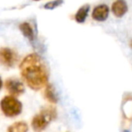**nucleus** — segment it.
<instances>
[{
  "label": "nucleus",
  "instance_id": "nucleus-1",
  "mask_svg": "<svg viewBox=\"0 0 132 132\" xmlns=\"http://www.w3.org/2000/svg\"><path fill=\"white\" fill-rule=\"evenodd\" d=\"M23 80L34 90L45 88L49 80V70L44 59L36 53L26 55L20 63Z\"/></svg>",
  "mask_w": 132,
  "mask_h": 132
},
{
  "label": "nucleus",
  "instance_id": "nucleus-2",
  "mask_svg": "<svg viewBox=\"0 0 132 132\" xmlns=\"http://www.w3.org/2000/svg\"><path fill=\"white\" fill-rule=\"evenodd\" d=\"M57 117V111L55 108L51 106L42 109L38 114L35 115L32 119V128L35 132H43L51 121Z\"/></svg>",
  "mask_w": 132,
  "mask_h": 132
},
{
  "label": "nucleus",
  "instance_id": "nucleus-3",
  "mask_svg": "<svg viewBox=\"0 0 132 132\" xmlns=\"http://www.w3.org/2000/svg\"><path fill=\"white\" fill-rule=\"evenodd\" d=\"M0 109L5 116L14 118L22 112L23 105L18 100L13 96H5L0 101Z\"/></svg>",
  "mask_w": 132,
  "mask_h": 132
},
{
  "label": "nucleus",
  "instance_id": "nucleus-4",
  "mask_svg": "<svg viewBox=\"0 0 132 132\" xmlns=\"http://www.w3.org/2000/svg\"><path fill=\"white\" fill-rule=\"evenodd\" d=\"M18 61V54L15 50L8 47L0 48V63L7 68H12Z\"/></svg>",
  "mask_w": 132,
  "mask_h": 132
},
{
  "label": "nucleus",
  "instance_id": "nucleus-5",
  "mask_svg": "<svg viewBox=\"0 0 132 132\" xmlns=\"http://www.w3.org/2000/svg\"><path fill=\"white\" fill-rule=\"evenodd\" d=\"M6 90L11 94V96H19L24 92V85L20 80L15 78H9L5 82Z\"/></svg>",
  "mask_w": 132,
  "mask_h": 132
},
{
  "label": "nucleus",
  "instance_id": "nucleus-6",
  "mask_svg": "<svg viewBox=\"0 0 132 132\" xmlns=\"http://www.w3.org/2000/svg\"><path fill=\"white\" fill-rule=\"evenodd\" d=\"M109 12H110V9H109V6L107 5H99L96 7H94L92 14V16L94 20L102 22V21H105L108 18Z\"/></svg>",
  "mask_w": 132,
  "mask_h": 132
},
{
  "label": "nucleus",
  "instance_id": "nucleus-7",
  "mask_svg": "<svg viewBox=\"0 0 132 132\" xmlns=\"http://www.w3.org/2000/svg\"><path fill=\"white\" fill-rule=\"evenodd\" d=\"M111 10L115 16L122 17L128 11V5L125 1H122V0L115 1L111 6Z\"/></svg>",
  "mask_w": 132,
  "mask_h": 132
},
{
  "label": "nucleus",
  "instance_id": "nucleus-8",
  "mask_svg": "<svg viewBox=\"0 0 132 132\" xmlns=\"http://www.w3.org/2000/svg\"><path fill=\"white\" fill-rule=\"evenodd\" d=\"M19 29L22 32L23 35L26 36V38H27L31 43H34V41L35 39V32H34V29L32 28L31 24L29 23L24 22L22 24H19Z\"/></svg>",
  "mask_w": 132,
  "mask_h": 132
},
{
  "label": "nucleus",
  "instance_id": "nucleus-9",
  "mask_svg": "<svg viewBox=\"0 0 132 132\" xmlns=\"http://www.w3.org/2000/svg\"><path fill=\"white\" fill-rule=\"evenodd\" d=\"M28 125L26 121H17L7 128L6 132H27Z\"/></svg>",
  "mask_w": 132,
  "mask_h": 132
},
{
  "label": "nucleus",
  "instance_id": "nucleus-10",
  "mask_svg": "<svg viewBox=\"0 0 132 132\" xmlns=\"http://www.w3.org/2000/svg\"><path fill=\"white\" fill-rule=\"evenodd\" d=\"M44 97L47 101H49L52 103H56L58 101V97L56 95V92H55L53 87L51 84H47L44 88Z\"/></svg>",
  "mask_w": 132,
  "mask_h": 132
},
{
  "label": "nucleus",
  "instance_id": "nucleus-11",
  "mask_svg": "<svg viewBox=\"0 0 132 132\" xmlns=\"http://www.w3.org/2000/svg\"><path fill=\"white\" fill-rule=\"evenodd\" d=\"M89 10H90V5H84V6H82L78 10L77 13L75 14V20L78 23H83L86 20Z\"/></svg>",
  "mask_w": 132,
  "mask_h": 132
},
{
  "label": "nucleus",
  "instance_id": "nucleus-12",
  "mask_svg": "<svg viewBox=\"0 0 132 132\" xmlns=\"http://www.w3.org/2000/svg\"><path fill=\"white\" fill-rule=\"evenodd\" d=\"M61 4H62V1H53V2H49L44 5V8L45 9H53V8L59 6Z\"/></svg>",
  "mask_w": 132,
  "mask_h": 132
},
{
  "label": "nucleus",
  "instance_id": "nucleus-13",
  "mask_svg": "<svg viewBox=\"0 0 132 132\" xmlns=\"http://www.w3.org/2000/svg\"><path fill=\"white\" fill-rule=\"evenodd\" d=\"M2 86H3V81H2V79H1V77H0V90H1Z\"/></svg>",
  "mask_w": 132,
  "mask_h": 132
},
{
  "label": "nucleus",
  "instance_id": "nucleus-14",
  "mask_svg": "<svg viewBox=\"0 0 132 132\" xmlns=\"http://www.w3.org/2000/svg\"><path fill=\"white\" fill-rule=\"evenodd\" d=\"M130 47H131V48H132V40H131V41H130Z\"/></svg>",
  "mask_w": 132,
  "mask_h": 132
}]
</instances>
